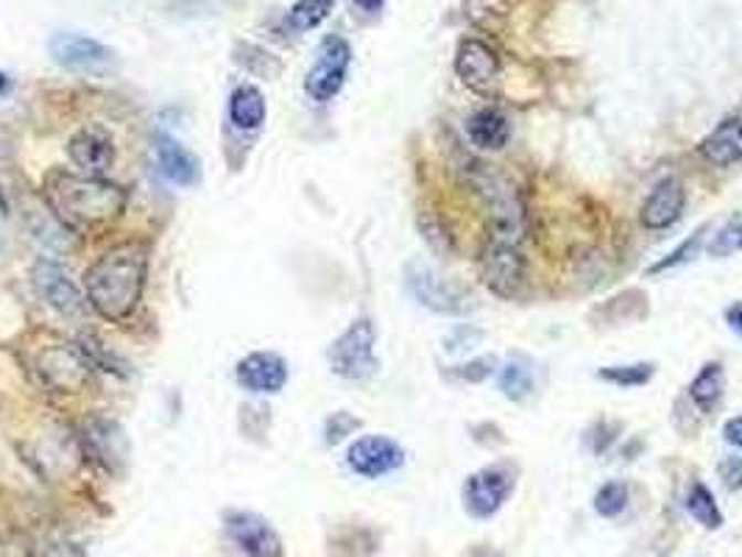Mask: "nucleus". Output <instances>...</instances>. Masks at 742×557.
I'll list each match as a JSON object with an SVG mask.
<instances>
[{
	"label": "nucleus",
	"instance_id": "4",
	"mask_svg": "<svg viewBox=\"0 0 742 557\" xmlns=\"http://www.w3.org/2000/svg\"><path fill=\"white\" fill-rule=\"evenodd\" d=\"M374 326L369 318L354 321L347 332L332 343L330 365L343 379H369L378 374V357H374Z\"/></svg>",
	"mask_w": 742,
	"mask_h": 557
},
{
	"label": "nucleus",
	"instance_id": "34",
	"mask_svg": "<svg viewBox=\"0 0 742 557\" xmlns=\"http://www.w3.org/2000/svg\"><path fill=\"white\" fill-rule=\"evenodd\" d=\"M352 3L363 14H380V12H383V7H385V0H352Z\"/></svg>",
	"mask_w": 742,
	"mask_h": 557
},
{
	"label": "nucleus",
	"instance_id": "7",
	"mask_svg": "<svg viewBox=\"0 0 742 557\" xmlns=\"http://www.w3.org/2000/svg\"><path fill=\"white\" fill-rule=\"evenodd\" d=\"M513 491L511 471L502 465L480 469L466 480L464 485V507L471 518H491Z\"/></svg>",
	"mask_w": 742,
	"mask_h": 557
},
{
	"label": "nucleus",
	"instance_id": "8",
	"mask_svg": "<svg viewBox=\"0 0 742 557\" xmlns=\"http://www.w3.org/2000/svg\"><path fill=\"white\" fill-rule=\"evenodd\" d=\"M349 469L365 480H378V476L391 474L405 463V452L396 440L383 438V435H365L358 438L347 452Z\"/></svg>",
	"mask_w": 742,
	"mask_h": 557
},
{
	"label": "nucleus",
	"instance_id": "5",
	"mask_svg": "<svg viewBox=\"0 0 742 557\" xmlns=\"http://www.w3.org/2000/svg\"><path fill=\"white\" fill-rule=\"evenodd\" d=\"M349 65H352V47L341 36H327L318 47V56L305 76V89L312 100L327 104L341 93L347 82Z\"/></svg>",
	"mask_w": 742,
	"mask_h": 557
},
{
	"label": "nucleus",
	"instance_id": "18",
	"mask_svg": "<svg viewBox=\"0 0 742 557\" xmlns=\"http://www.w3.org/2000/svg\"><path fill=\"white\" fill-rule=\"evenodd\" d=\"M469 129L471 146L480 148V151H502L511 140V124L502 111L497 109H480L475 111L466 124Z\"/></svg>",
	"mask_w": 742,
	"mask_h": 557
},
{
	"label": "nucleus",
	"instance_id": "19",
	"mask_svg": "<svg viewBox=\"0 0 742 557\" xmlns=\"http://www.w3.org/2000/svg\"><path fill=\"white\" fill-rule=\"evenodd\" d=\"M40 365L42 374H45L53 385L62 387V390H71V394L87 382V365H84V360H78L76 354L67 352V349H53V352H47L45 357L40 360Z\"/></svg>",
	"mask_w": 742,
	"mask_h": 557
},
{
	"label": "nucleus",
	"instance_id": "26",
	"mask_svg": "<svg viewBox=\"0 0 742 557\" xmlns=\"http://www.w3.org/2000/svg\"><path fill=\"white\" fill-rule=\"evenodd\" d=\"M625 505H628V485L625 482L612 480L606 485H601V491L595 493V511L603 518L619 516L625 511Z\"/></svg>",
	"mask_w": 742,
	"mask_h": 557
},
{
	"label": "nucleus",
	"instance_id": "10",
	"mask_svg": "<svg viewBox=\"0 0 742 557\" xmlns=\"http://www.w3.org/2000/svg\"><path fill=\"white\" fill-rule=\"evenodd\" d=\"M226 535L246 557H283V540L277 529L257 513H226Z\"/></svg>",
	"mask_w": 742,
	"mask_h": 557
},
{
	"label": "nucleus",
	"instance_id": "1",
	"mask_svg": "<svg viewBox=\"0 0 742 557\" xmlns=\"http://www.w3.org/2000/svg\"><path fill=\"white\" fill-rule=\"evenodd\" d=\"M148 246L120 243L95 259L84 274V290L93 310L109 323H126L137 310L146 288Z\"/></svg>",
	"mask_w": 742,
	"mask_h": 557
},
{
	"label": "nucleus",
	"instance_id": "21",
	"mask_svg": "<svg viewBox=\"0 0 742 557\" xmlns=\"http://www.w3.org/2000/svg\"><path fill=\"white\" fill-rule=\"evenodd\" d=\"M332 12V0H296L290 7L288 18H285V29L294 34H305V31L318 29Z\"/></svg>",
	"mask_w": 742,
	"mask_h": 557
},
{
	"label": "nucleus",
	"instance_id": "36",
	"mask_svg": "<svg viewBox=\"0 0 742 557\" xmlns=\"http://www.w3.org/2000/svg\"><path fill=\"white\" fill-rule=\"evenodd\" d=\"M9 87H12V82H9L7 73H0V95H7Z\"/></svg>",
	"mask_w": 742,
	"mask_h": 557
},
{
	"label": "nucleus",
	"instance_id": "16",
	"mask_svg": "<svg viewBox=\"0 0 742 557\" xmlns=\"http://www.w3.org/2000/svg\"><path fill=\"white\" fill-rule=\"evenodd\" d=\"M683 188L678 179H661L654 188V193L648 195L643 206V226L645 229H667L678 221L683 210Z\"/></svg>",
	"mask_w": 742,
	"mask_h": 557
},
{
	"label": "nucleus",
	"instance_id": "11",
	"mask_svg": "<svg viewBox=\"0 0 742 557\" xmlns=\"http://www.w3.org/2000/svg\"><path fill=\"white\" fill-rule=\"evenodd\" d=\"M31 282H34L36 293L45 299L47 307L60 312V315H82L84 312V296L76 285L71 282V276L51 259H40L31 270Z\"/></svg>",
	"mask_w": 742,
	"mask_h": 557
},
{
	"label": "nucleus",
	"instance_id": "25",
	"mask_svg": "<svg viewBox=\"0 0 742 557\" xmlns=\"http://www.w3.org/2000/svg\"><path fill=\"white\" fill-rule=\"evenodd\" d=\"M654 371L656 368L650 363H636V365H614V368H601L597 371V376L619 387H639V385H648Z\"/></svg>",
	"mask_w": 742,
	"mask_h": 557
},
{
	"label": "nucleus",
	"instance_id": "31",
	"mask_svg": "<svg viewBox=\"0 0 742 557\" xmlns=\"http://www.w3.org/2000/svg\"><path fill=\"white\" fill-rule=\"evenodd\" d=\"M495 371H497V360L495 357H480V360H475V363L464 365V368H460V374H464L469 382H480V379H486L489 374H495Z\"/></svg>",
	"mask_w": 742,
	"mask_h": 557
},
{
	"label": "nucleus",
	"instance_id": "2",
	"mask_svg": "<svg viewBox=\"0 0 742 557\" xmlns=\"http://www.w3.org/2000/svg\"><path fill=\"white\" fill-rule=\"evenodd\" d=\"M42 199L67 229H95L115 221L126 206V190L100 176H76L53 168L42 179Z\"/></svg>",
	"mask_w": 742,
	"mask_h": 557
},
{
	"label": "nucleus",
	"instance_id": "14",
	"mask_svg": "<svg viewBox=\"0 0 742 557\" xmlns=\"http://www.w3.org/2000/svg\"><path fill=\"white\" fill-rule=\"evenodd\" d=\"M235 376L252 394H279L288 382V365L274 352H254L237 363Z\"/></svg>",
	"mask_w": 742,
	"mask_h": 557
},
{
	"label": "nucleus",
	"instance_id": "30",
	"mask_svg": "<svg viewBox=\"0 0 742 557\" xmlns=\"http://www.w3.org/2000/svg\"><path fill=\"white\" fill-rule=\"evenodd\" d=\"M358 429V418L347 416V413H338L327 421V443H338L341 438H347V432Z\"/></svg>",
	"mask_w": 742,
	"mask_h": 557
},
{
	"label": "nucleus",
	"instance_id": "35",
	"mask_svg": "<svg viewBox=\"0 0 742 557\" xmlns=\"http://www.w3.org/2000/svg\"><path fill=\"white\" fill-rule=\"evenodd\" d=\"M7 215H9V201L7 195H3V190H0V221H7Z\"/></svg>",
	"mask_w": 742,
	"mask_h": 557
},
{
	"label": "nucleus",
	"instance_id": "29",
	"mask_svg": "<svg viewBox=\"0 0 742 557\" xmlns=\"http://www.w3.org/2000/svg\"><path fill=\"white\" fill-rule=\"evenodd\" d=\"M698 248H701V235H698V232H696V235L689 237V240L683 243V246L678 248V251H672L670 257H667V259H661L659 265H654V268H650V274H661V270L672 268V265H681V263H687V259H689V254H696Z\"/></svg>",
	"mask_w": 742,
	"mask_h": 557
},
{
	"label": "nucleus",
	"instance_id": "27",
	"mask_svg": "<svg viewBox=\"0 0 742 557\" xmlns=\"http://www.w3.org/2000/svg\"><path fill=\"white\" fill-rule=\"evenodd\" d=\"M707 251H709V257H718V259L731 257V254L742 251V221H740V217H734V221H729L725 226H720L718 235L709 240Z\"/></svg>",
	"mask_w": 742,
	"mask_h": 557
},
{
	"label": "nucleus",
	"instance_id": "20",
	"mask_svg": "<svg viewBox=\"0 0 742 557\" xmlns=\"http://www.w3.org/2000/svg\"><path fill=\"white\" fill-rule=\"evenodd\" d=\"M268 106H265L263 93L252 84H243L230 98V120L243 131H254L265 124Z\"/></svg>",
	"mask_w": 742,
	"mask_h": 557
},
{
	"label": "nucleus",
	"instance_id": "15",
	"mask_svg": "<svg viewBox=\"0 0 742 557\" xmlns=\"http://www.w3.org/2000/svg\"><path fill=\"white\" fill-rule=\"evenodd\" d=\"M157 162L159 171L166 173V179H171L179 188H193L201 179V164L195 159V153H190L182 142H177L168 135H157Z\"/></svg>",
	"mask_w": 742,
	"mask_h": 557
},
{
	"label": "nucleus",
	"instance_id": "9",
	"mask_svg": "<svg viewBox=\"0 0 742 557\" xmlns=\"http://www.w3.org/2000/svg\"><path fill=\"white\" fill-rule=\"evenodd\" d=\"M47 53H51L56 65L73 67V71H98V67L115 62L113 47H106L95 36L73 34V31L53 34L51 42H47Z\"/></svg>",
	"mask_w": 742,
	"mask_h": 557
},
{
	"label": "nucleus",
	"instance_id": "33",
	"mask_svg": "<svg viewBox=\"0 0 742 557\" xmlns=\"http://www.w3.org/2000/svg\"><path fill=\"white\" fill-rule=\"evenodd\" d=\"M725 321H729V326L734 329L736 334H742V301L740 304H731L729 310H725Z\"/></svg>",
	"mask_w": 742,
	"mask_h": 557
},
{
	"label": "nucleus",
	"instance_id": "28",
	"mask_svg": "<svg viewBox=\"0 0 742 557\" xmlns=\"http://www.w3.org/2000/svg\"><path fill=\"white\" fill-rule=\"evenodd\" d=\"M718 474L729 491H742V458H736V454L723 458V463L718 465Z\"/></svg>",
	"mask_w": 742,
	"mask_h": 557
},
{
	"label": "nucleus",
	"instance_id": "32",
	"mask_svg": "<svg viewBox=\"0 0 742 557\" xmlns=\"http://www.w3.org/2000/svg\"><path fill=\"white\" fill-rule=\"evenodd\" d=\"M723 438H725V443H731V446H736V449H742V416H736V418H731V421H725Z\"/></svg>",
	"mask_w": 742,
	"mask_h": 557
},
{
	"label": "nucleus",
	"instance_id": "22",
	"mask_svg": "<svg viewBox=\"0 0 742 557\" xmlns=\"http://www.w3.org/2000/svg\"><path fill=\"white\" fill-rule=\"evenodd\" d=\"M720 394H723V365L707 363L701 371H698L692 385H689V396H692V401H696L701 410L709 413L714 405H718Z\"/></svg>",
	"mask_w": 742,
	"mask_h": 557
},
{
	"label": "nucleus",
	"instance_id": "3",
	"mask_svg": "<svg viewBox=\"0 0 742 557\" xmlns=\"http://www.w3.org/2000/svg\"><path fill=\"white\" fill-rule=\"evenodd\" d=\"M480 279L486 288L500 299H517L519 290L524 288V265L522 251L513 240H502V237H486L484 248H480Z\"/></svg>",
	"mask_w": 742,
	"mask_h": 557
},
{
	"label": "nucleus",
	"instance_id": "24",
	"mask_svg": "<svg viewBox=\"0 0 742 557\" xmlns=\"http://www.w3.org/2000/svg\"><path fill=\"white\" fill-rule=\"evenodd\" d=\"M687 511H689V516L696 518V522L707 529H718L720 524H723V513H720L712 491H709L703 482H696V485L689 488Z\"/></svg>",
	"mask_w": 742,
	"mask_h": 557
},
{
	"label": "nucleus",
	"instance_id": "23",
	"mask_svg": "<svg viewBox=\"0 0 742 557\" xmlns=\"http://www.w3.org/2000/svg\"><path fill=\"white\" fill-rule=\"evenodd\" d=\"M497 382H500V390L508 399L522 401L533 390V368H530V363L524 357H513L502 365L500 379Z\"/></svg>",
	"mask_w": 742,
	"mask_h": 557
},
{
	"label": "nucleus",
	"instance_id": "17",
	"mask_svg": "<svg viewBox=\"0 0 742 557\" xmlns=\"http://www.w3.org/2000/svg\"><path fill=\"white\" fill-rule=\"evenodd\" d=\"M701 157L707 162L718 164V168H729V164L740 162L742 159V120L740 118H725L712 135L703 137V142L698 146Z\"/></svg>",
	"mask_w": 742,
	"mask_h": 557
},
{
	"label": "nucleus",
	"instance_id": "6",
	"mask_svg": "<svg viewBox=\"0 0 742 557\" xmlns=\"http://www.w3.org/2000/svg\"><path fill=\"white\" fill-rule=\"evenodd\" d=\"M407 288H411L413 299L422 307L433 312H442V315H464L471 310L469 299H466L464 290L458 285L447 282L438 270H433L431 265L424 263H411L407 265Z\"/></svg>",
	"mask_w": 742,
	"mask_h": 557
},
{
	"label": "nucleus",
	"instance_id": "13",
	"mask_svg": "<svg viewBox=\"0 0 742 557\" xmlns=\"http://www.w3.org/2000/svg\"><path fill=\"white\" fill-rule=\"evenodd\" d=\"M67 157L76 168H82L87 176H100L113 168L115 146L113 137L98 126H84L67 142Z\"/></svg>",
	"mask_w": 742,
	"mask_h": 557
},
{
	"label": "nucleus",
	"instance_id": "12",
	"mask_svg": "<svg viewBox=\"0 0 742 557\" xmlns=\"http://www.w3.org/2000/svg\"><path fill=\"white\" fill-rule=\"evenodd\" d=\"M455 73L475 93H491L500 76V56L484 40H464L455 53Z\"/></svg>",
	"mask_w": 742,
	"mask_h": 557
}]
</instances>
